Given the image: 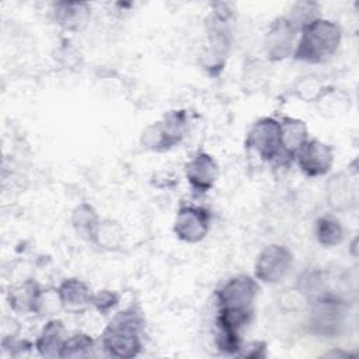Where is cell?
Instances as JSON below:
<instances>
[{"label": "cell", "instance_id": "1", "mask_svg": "<svg viewBox=\"0 0 359 359\" xmlns=\"http://www.w3.org/2000/svg\"><path fill=\"white\" fill-rule=\"evenodd\" d=\"M258 292L257 282L247 275L227 280L217 292V334L224 339H240V330L244 328L254 314V300Z\"/></svg>", "mask_w": 359, "mask_h": 359}, {"label": "cell", "instance_id": "2", "mask_svg": "<svg viewBox=\"0 0 359 359\" xmlns=\"http://www.w3.org/2000/svg\"><path fill=\"white\" fill-rule=\"evenodd\" d=\"M143 318L133 307L119 311L105 327L101 341L105 352L115 358H135L142 348Z\"/></svg>", "mask_w": 359, "mask_h": 359}, {"label": "cell", "instance_id": "3", "mask_svg": "<svg viewBox=\"0 0 359 359\" xmlns=\"http://www.w3.org/2000/svg\"><path fill=\"white\" fill-rule=\"evenodd\" d=\"M341 36V29L335 22L318 18L302 29L293 55L297 60L323 63L335 55Z\"/></svg>", "mask_w": 359, "mask_h": 359}, {"label": "cell", "instance_id": "4", "mask_svg": "<svg viewBox=\"0 0 359 359\" xmlns=\"http://www.w3.org/2000/svg\"><path fill=\"white\" fill-rule=\"evenodd\" d=\"M188 130L187 112L182 109L167 112L151 123L142 135V144L153 151H165L177 146Z\"/></svg>", "mask_w": 359, "mask_h": 359}, {"label": "cell", "instance_id": "5", "mask_svg": "<svg viewBox=\"0 0 359 359\" xmlns=\"http://www.w3.org/2000/svg\"><path fill=\"white\" fill-rule=\"evenodd\" d=\"M345 317V303L332 293H324L311 302L310 325L313 332L334 337L339 332Z\"/></svg>", "mask_w": 359, "mask_h": 359}, {"label": "cell", "instance_id": "6", "mask_svg": "<svg viewBox=\"0 0 359 359\" xmlns=\"http://www.w3.org/2000/svg\"><path fill=\"white\" fill-rule=\"evenodd\" d=\"M245 146L254 150L265 161H280L282 128L273 118H261L250 129Z\"/></svg>", "mask_w": 359, "mask_h": 359}, {"label": "cell", "instance_id": "7", "mask_svg": "<svg viewBox=\"0 0 359 359\" xmlns=\"http://www.w3.org/2000/svg\"><path fill=\"white\" fill-rule=\"evenodd\" d=\"M292 261V252L286 247L278 244L268 245L255 261V278L264 283H278L289 272Z\"/></svg>", "mask_w": 359, "mask_h": 359}, {"label": "cell", "instance_id": "8", "mask_svg": "<svg viewBox=\"0 0 359 359\" xmlns=\"http://www.w3.org/2000/svg\"><path fill=\"white\" fill-rule=\"evenodd\" d=\"M231 10L227 8V4L219 3L213 6V10L208 20V35H209V56L213 57L212 66H222L223 56L227 53L230 43V21Z\"/></svg>", "mask_w": 359, "mask_h": 359}, {"label": "cell", "instance_id": "9", "mask_svg": "<svg viewBox=\"0 0 359 359\" xmlns=\"http://www.w3.org/2000/svg\"><path fill=\"white\" fill-rule=\"evenodd\" d=\"M210 226V213L195 205L181 206L174 222L175 236L185 243H198L205 238Z\"/></svg>", "mask_w": 359, "mask_h": 359}, {"label": "cell", "instance_id": "10", "mask_svg": "<svg viewBox=\"0 0 359 359\" xmlns=\"http://www.w3.org/2000/svg\"><path fill=\"white\" fill-rule=\"evenodd\" d=\"M299 168L307 177L325 175L334 163V151L330 144L318 139H307L296 153Z\"/></svg>", "mask_w": 359, "mask_h": 359}, {"label": "cell", "instance_id": "11", "mask_svg": "<svg viewBox=\"0 0 359 359\" xmlns=\"http://www.w3.org/2000/svg\"><path fill=\"white\" fill-rule=\"evenodd\" d=\"M296 34V28L286 17L273 20L265 35V52L268 59L278 62L289 57L293 53Z\"/></svg>", "mask_w": 359, "mask_h": 359}, {"label": "cell", "instance_id": "12", "mask_svg": "<svg viewBox=\"0 0 359 359\" xmlns=\"http://www.w3.org/2000/svg\"><path fill=\"white\" fill-rule=\"evenodd\" d=\"M185 175L194 191L206 192L215 185L219 168L210 154L199 151L187 163Z\"/></svg>", "mask_w": 359, "mask_h": 359}, {"label": "cell", "instance_id": "13", "mask_svg": "<svg viewBox=\"0 0 359 359\" xmlns=\"http://www.w3.org/2000/svg\"><path fill=\"white\" fill-rule=\"evenodd\" d=\"M93 296L90 287L79 279H66L57 289V297L62 307L70 313L84 311L93 304Z\"/></svg>", "mask_w": 359, "mask_h": 359}, {"label": "cell", "instance_id": "14", "mask_svg": "<svg viewBox=\"0 0 359 359\" xmlns=\"http://www.w3.org/2000/svg\"><path fill=\"white\" fill-rule=\"evenodd\" d=\"M327 199L332 209L345 210L355 205L356 185L348 174H338L330 178L327 184Z\"/></svg>", "mask_w": 359, "mask_h": 359}, {"label": "cell", "instance_id": "15", "mask_svg": "<svg viewBox=\"0 0 359 359\" xmlns=\"http://www.w3.org/2000/svg\"><path fill=\"white\" fill-rule=\"evenodd\" d=\"M282 128V156L283 163L290 161L296 157L299 149L307 140V128L303 121L294 118H283L280 122Z\"/></svg>", "mask_w": 359, "mask_h": 359}, {"label": "cell", "instance_id": "16", "mask_svg": "<svg viewBox=\"0 0 359 359\" xmlns=\"http://www.w3.org/2000/svg\"><path fill=\"white\" fill-rule=\"evenodd\" d=\"M65 327L60 320H50L42 328L38 339L36 349L43 358H59L60 349L65 342Z\"/></svg>", "mask_w": 359, "mask_h": 359}, {"label": "cell", "instance_id": "17", "mask_svg": "<svg viewBox=\"0 0 359 359\" xmlns=\"http://www.w3.org/2000/svg\"><path fill=\"white\" fill-rule=\"evenodd\" d=\"M39 286L32 280H27L22 285L14 287L13 290L10 289V307L18 313L35 311L36 306L39 304Z\"/></svg>", "mask_w": 359, "mask_h": 359}, {"label": "cell", "instance_id": "18", "mask_svg": "<svg viewBox=\"0 0 359 359\" xmlns=\"http://www.w3.org/2000/svg\"><path fill=\"white\" fill-rule=\"evenodd\" d=\"M100 222L95 209L90 203H80L72 213V224L76 233L90 241H93Z\"/></svg>", "mask_w": 359, "mask_h": 359}, {"label": "cell", "instance_id": "19", "mask_svg": "<svg viewBox=\"0 0 359 359\" xmlns=\"http://www.w3.org/2000/svg\"><path fill=\"white\" fill-rule=\"evenodd\" d=\"M317 241L324 247H334L344 240V229L341 223L332 216H323L317 219L314 226Z\"/></svg>", "mask_w": 359, "mask_h": 359}, {"label": "cell", "instance_id": "20", "mask_svg": "<svg viewBox=\"0 0 359 359\" xmlns=\"http://www.w3.org/2000/svg\"><path fill=\"white\" fill-rule=\"evenodd\" d=\"M122 240L123 233L121 226L115 220L105 219L100 222L93 243L105 250H116L122 244Z\"/></svg>", "mask_w": 359, "mask_h": 359}, {"label": "cell", "instance_id": "21", "mask_svg": "<svg viewBox=\"0 0 359 359\" xmlns=\"http://www.w3.org/2000/svg\"><path fill=\"white\" fill-rule=\"evenodd\" d=\"M286 18L296 31H302L306 25L320 18V7L316 1H299L290 8Z\"/></svg>", "mask_w": 359, "mask_h": 359}, {"label": "cell", "instance_id": "22", "mask_svg": "<svg viewBox=\"0 0 359 359\" xmlns=\"http://www.w3.org/2000/svg\"><path fill=\"white\" fill-rule=\"evenodd\" d=\"M93 348V339L87 334H76L65 339L59 358H84Z\"/></svg>", "mask_w": 359, "mask_h": 359}, {"label": "cell", "instance_id": "23", "mask_svg": "<svg viewBox=\"0 0 359 359\" xmlns=\"http://www.w3.org/2000/svg\"><path fill=\"white\" fill-rule=\"evenodd\" d=\"M84 11H87L84 3H59L56 4V20L60 24L72 25L81 18Z\"/></svg>", "mask_w": 359, "mask_h": 359}, {"label": "cell", "instance_id": "24", "mask_svg": "<svg viewBox=\"0 0 359 359\" xmlns=\"http://www.w3.org/2000/svg\"><path fill=\"white\" fill-rule=\"evenodd\" d=\"M116 303H118V296L115 292H111V290H101L93 296V304L101 314H107L109 310H112L116 306Z\"/></svg>", "mask_w": 359, "mask_h": 359}, {"label": "cell", "instance_id": "25", "mask_svg": "<svg viewBox=\"0 0 359 359\" xmlns=\"http://www.w3.org/2000/svg\"><path fill=\"white\" fill-rule=\"evenodd\" d=\"M251 348H252L251 352L248 351V352H245V353H241V356H247V358H264V356H265V353H264L265 345H264V344L255 342V344L251 345Z\"/></svg>", "mask_w": 359, "mask_h": 359}]
</instances>
